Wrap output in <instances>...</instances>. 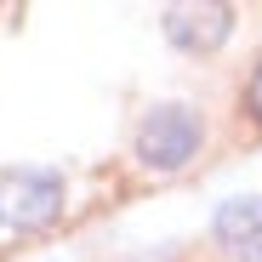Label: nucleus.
Returning <instances> with one entry per match:
<instances>
[{
  "mask_svg": "<svg viewBox=\"0 0 262 262\" xmlns=\"http://www.w3.org/2000/svg\"><path fill=\"white\" fill-rule=\"evenodd\" d=\"M200 143H205V125L188 103H160L137 125V160L148 171H183L200 154Z\"/></svg>",
  "mask_w": 262,
  "mask_h": 262,
  "instance_id": "nucleus-1",
  "label": "nucleus"
},
{
  "mask_svg": "<svg viewBox=\"0 0 262 262\" xmlns=\"http://www.w3.org/2000/svg\"><path fill=\"white\" fill-rule=\"evenodd\" d=\"M234 256H239V262H262V228H256V234H251V239H245Z\"/></svg>",
  "mask_w": 262,
  "mask_h": 262,
  "instance_id": "nucleus-6",
  "label": "nucleus"
},
{
  "mask_svg": "<svg viewBox=\"0 0 262 262\" xmlns=\"http://www.w3.org/2000/svg\"><path fill=\"white\" fill-rule=\"evenodd\" d=\"M234 29V6H171L165 12V34L183 52H216Z\"/></svg>",
  "mask_w": 262,
  "mask_h": 262,
  "instance_id": "nucleus-3",
  "label": "nucleus"
},
{
  "mask_svg": "<svg viewBox=\"0 0 262 262\" xmlns=\"http://www.w3.org/2000/svg\"><path fill=\"white\" fill-rule=\"evenodd\" d=\"M262 228V200L256 194H245V200H228L223 211H216V239H223L228 251H239L251 234Z\"/></svg>",
  "mask_w": 262,
  "mask_h": 262,
  "instance_id": "nucleus-4",
  "label": "nucleus"
},
{
  "mask_svg": "<svg viewBox=\"0 0 262 262\" xmlns=\"http://www.w3.org/2000/svg\"><path fill=\"white\" fill-rule=\"evenodd\" d=\"M57 211H63V183L52 171H12V177H0V239L52 228Z\"/></svg>",
  "mask_w": 262,
  "mask_h": 262,
  "instance_id": "nucleus-2",
  "label": "nucleus"
},
{
  "mask_svg": "<svg viewBox=\"0 0 262 262\" xmlns=\"http://www.w3.org/2000/svg\"><path fill=\"white\" fill-rule=\"evenodd\" d=\"M245 108L262 120V63H256V74H251V92H245Z\"/></svg>",
  "mask_w": 262,
  "mask_h": 262,
  "instance_id": "nucleus-5",
  "label": "nucleus"
}]
</instances>
